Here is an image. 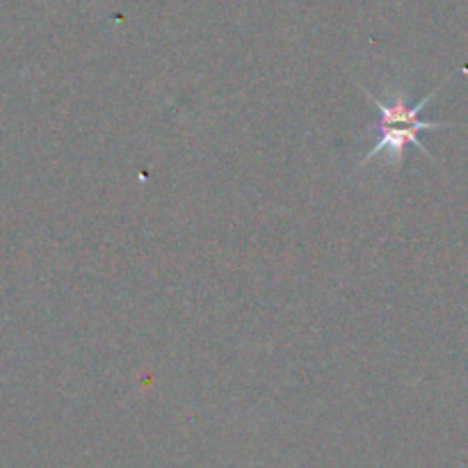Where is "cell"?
I'll return each instance as SVG.
<instances>
[{
    "mask_svg": "<svg viewBox=\"0 0 468 468\" xmlns=\"http://www.w3.org/2000/svg\"><path fill=\"white\" fill-rule=\"evenodd\" d=\"M439 87L434 91H430L428 96H423V99L414 105L407 101L405 90H393L391 94H388V99H379V96L370 94L366 87H361V91H364V94L368 96L370 103L378 108L379 117L382 119H379V123L375 126L373 146H370V151L359 163V169L366 167L373 158H378L379 154H387L388 163H391L393 167H400L402 160H405V149L410 144H414L416 149L423 151L430 160H434L432 154L423 146V142L419 140V135L423 131H441V128H451V123L425 122V119H420L419 114L423 112L425 105L437 96Z\"/></svg>",
    "mask_w": 468,
    "mask_h": 468,
    "instance_id": "cell-1",
    "label": "cell"
}]
</instances>
